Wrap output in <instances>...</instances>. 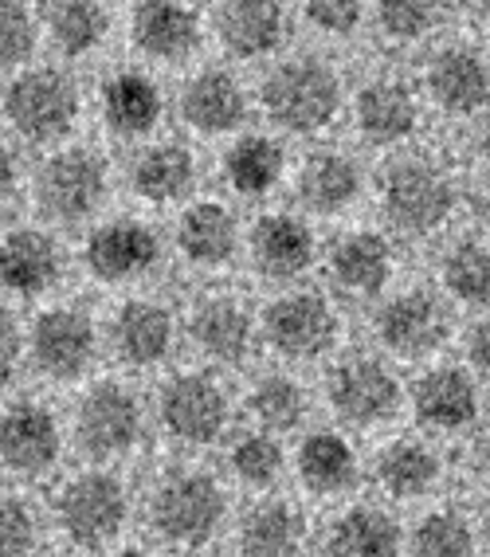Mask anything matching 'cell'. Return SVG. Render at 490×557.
<instances>
[{
	"mask_svg": "<svg viewBox=\"0 0 490 557\" xmlns=\"http://www.w3.org/2000/svg\"><path fill=\"white\" fill-rule=\"evenodd\" d=\"M146 522L165 546L201 554L228 522V491L204 468H169L146 495Z\"/></svg>",
	"mask_w": 490,
	"mask_h": 557,
	"instance_id": "6da1fadb",
	"label": "cell"
},
{
	"mask_svg": "<svg viewBox=\"0 0 490 557\" xmlns=\"http://www.w3.org/2000/svg\"><path fill=\"white\" fill-rule=\"evenodd\" d=\"M51 518L75 549L106 554L130 522V491L114 471L87 468L55 491Z\"/></svg>",
	"mask_w": 490,
	"mask_h": 557,
	"instance_id": "7a4b0ae2",
	"label": "cell"
},
{
	"mask_svg": "<svg viewBox=\"0 0 490 557\" xmlns=\"http://www.w3.org/2000/svg\"><path fill=\"white\" fill-rule=\"evenodd\" d=\"M263 102H267V114L279 126L294 129V134H314V129H322L338 114L341 87L326 63L294 60L282 63L267 79Z\"/></svg>",
	"mask_w": 490,
	"mask_h": 557,
	"instance_id": "3957f363",
	"label": "cell"
},
{
	"mask_svg": "<svg viewBox=\"0 0 490 557\" xmlns=\"http://www.w3.org/2000/svg\"><path fill=\"white\" fill-rule=\"evenodd\" d=\"M228 393L209 373H180L158 397V420L165 436L185 448H209L228 429Z\"/></svg>",
	"mask_w": 490,
	"mask_h": 557,
	"instance_id": "277c9868",
	"label": "cell"
},
{
	"mask_svg": "<svg viewBox=\"0 0 490 557\" xmlns=\"http://www.w3.org/2000/svg\"><path fill=\"white\" fill-rule=\"evenodd\" d=\"M75 440L90 459L111 463V459L130 456L141 440V405L130 388L102 381L79 400L75 412Z\"/></svg>",
	"mask_w": 490,
	"mask_h": 557,
	"instance_id": "5b68a950",
	"label": "cell"
},
{
	"mask_svg": "<svg viewBox=\"0 0 490 557\" xmlns=\"http://www.w3.org/2000/svg\"><path fill=\"white\" fill-rule=\"evenodd\" d=\"M63 456V429L40 400H16L0 412V468L21 479H43Z\"/></svg>",
	"mask_w": 490,
	"mask_h": 557,
	"instance_id": "8992f818",
	"label": "cell"
},
{
	"mask_svg": "<svg viewBox=\"0 0 490 557\" xmlns=\"http://www.w3.org/2000/svg\"><path fill=\"white\" fill-rule=\"evenodd\" d=\"M9 122L32 141H55L63 138L79 114V90L60 71H28L9 87Z\"/></svg>",
	"mask_w": 490,
	"mask_h": 557,
	"instance_id": "52a82bcc",
	"label": "cell"
},
{
	"mask_svg": "<svg viewBox=\"0 0 490 557\" xmlns=\"http://www.w3.org/2000/svg\"><path fill=\"white\" fill-rule=\"evenodd\" d=\"M326 397H330L338 420H345L350 429H380L401 408V385L380 361L350 358L334 366L330 381H326Z\"/></svg>",
	"mask_w": 490,
	"mask_h": 557,
	"instance_id": "ba28073f",
	"label": "cell"
},
{
	"mask_svg": "<svg viewBox=\"0 0 490 557\" xmlns=\"http://www.w3.org/2000/svg\"><path fill=\"white\" fill-rule=\"evenodd\" d=\"M451 185L424 161H401L385 173L380 205L401 232H436L451 212Z\"/></svg>",
	"mask_w": 490,
	"mask_h": 557,
	"instance_id": "9c48e42d",
	"label": "cell"
},
{
	"mask_svg": "<svg viewBox=\"0 0 490 557\" xmlns=\"http://www.w3.org/2000/svg\"><path fill=\"white\" fill-rule=\"evenodd\" d=\"M106 197V165L95 150H63L40 170V200L51 216L79 220Z\"/></svg>",
	"mask_w": 490,
	"mask_h": 557,
	"instance_id": "30bf717a",
	"label": "cell"
},
{
	"mask_svg": "<svg viewBox=\"0 0 490 557\" xmlns=\"http://www.w3.org/2000/svg\"><path fill=\"white\" fill-rule=\"evenodd\" d=\"M334 330H338V319L314 290L282 295L267 310V338L287 358H318L322 349L334 342Z\"/></svg>",
	"mask_w": 490,
	"mask_h": 557,
	"instance_id": "8fae6325",
	"label": "cell"
},
{
	"mask_svg": "<svg viewBox=\"0 0 490 557\" xmlns=\"http://www.w3.org/2000/svg\"><path fill=\"white\" fill-rule=\"evenodd\" d=\"M32 358L55 381L79 377L95 358V326L83 310H48L32 330Z\"/></svg>",
	"mask_w": 490,
	"mask_h": 557,
	"instance_id": "7c38bea8",
	"label": "cell"
},
{
	"mask_svg": "<svg viewBox=\"0 0 490 557\" xmlns=\"http://www.w3.org/2000/svg\"><path fill=\"white\" fill-rule=\"evenodd\" d=\"M306 515L287 498H260L236 527L240 557H299L306 546Z\"/></svg>",
	"mask_w": 490,
	"mask_h": 557,
	"instance_id": "4fadbf2b",
	"label": "cell"
},
{
	"mask_svg": "<svg viewBox=\"0 0 490 557\" xmlns=\"http://www.w3.org/2000/svg\"><path fill=\"white\" fill-rule=\"evenodd\" d=\"M404 530L385 507L353 503L326 527L330 557H401Z\"/></svg>",
	"mask_w": 490,
	"mask_h": 557,
	"instance_id": "5bb4252c",
	"label": "cell"
},
{
	"mask_svg": "<svg viewBox=\"0 0 490 557\" xmlns=\"http://www.w3.org/2000/svg\"><path fill=\"white\" fill-rule=\"evenodd\" d=\"M416 420L431 432H460L479 420V393L463 369H431L412 393Z\"/></svg>",
	"mask_w": 490,
	"mask_h": 557,
	"instance_id": "9a60e30c",
	"label": "cell"
},
{
	"mask_svg": "<svg viewBox=\"0 0 490 557\" xmlns=\"http://www.w3.org/2000/svg\"><path fill=\"white\" fill-rule=\"evenodd\" d=\"M443 307L431 299L428 290H409L401 299H392L389 307L377 314V334L392 354L404 358H420L431 346H440L443 338Z\"/></svg>",
	"mask_w": 490,
	"mask_h": 557,
	"instance_id": "2e32d148",
	"label": "cell"
},
{
	"mask_svg": "<svg viewBox=\"0 0 490 557\" xmlns=\"http://www.w3.org/2000/svg\"><path fill=\"white\" fill-rule=\"evenodd\" d=\"M299 483L311 495H345L361 479V459L341 432H311L294 451Z\"/></svg>",
	"mask_w": 490,
	"mask_h": 557,
	"instance_id": "e0dca14e",
	"label": "cell"
},
{
	"mask_svg": "<svg viewBox=\"0 0 490 557\" xmlns=\"http://www.w3.org/2000/svg\"><path fill=\"white\" fill-rule=\"evenodd\" d=\"M158 263V239L150 228H141L134 220H118L106 224L90 236L87 244V268L106 283H122V278L141 275Z\"/></svg>",
	"mask_w": 490,
	"mask_h": 557,
	"instance_id": "ac0fdd59",
	"label": "cell"
},
{
	"mask_svg": "<svg viewBox=\"0 0 490 557\" xmlns=\"http://www.w3.org/2000/svg\"><path fill=\"white\" fill-rule=\"evenodd\" d=\"M440 456L424 444V440H392L373 463V479L385 498L392 503H409V498L431 495L440 483Z\"/></svg>",
	"mask_w": 490,
	"mask_h": 557,
	"instance_id": "d6986e66",
	"label": "cell"
},
{
	"mask_svg": "<svg viewBox=\"0 0 490 557\" xmlns=\"http://www.w3.org/2000/svg\"><path fill=\"white\" fill-rule=\"evenodd\" d=\"M60 275V251L43 232H12L0 244V283L16 295H40Z\"/></svg>",
	"mask_w": 490,
	"mask_h": 557,
	"instance_id": "ffe728a7",
	"label": "cell"
},
{
	"mask_svg": "<svg viewBox=\"0 0 490 557\" xmlns=\"http://www.w3.org/2000/svg\"><path fill=\"white\" fill-rule=\"evenodd\" d=\"M192 342L212 361H243L251 354V314L236 299H209L192 314Z\"/></svg>",
	"mask_w": 490,
	"mask_h": 557,
	"instance_id": "44dd1931",
	"label": "cell"
},
{
	"mask_svg": "<svg viewBox=\"0 0 490 557\" xmlns=\"http://www.w3.org/2000/svg\"><path fill=\"white\" fill-rule=\"evenodd\" d=\"M428 87L443 110H451V114H475L487 102V67H482L475 51L448 48L431 63Z\"/></svg>",
	"mask_w": 490,
	"mask_h": 557,
	"instance_id": "7402d4cb",
	"label": "cell"
},
{
	"mask_svg": "<svg viewBox=\"0 0 490 557\" xmlns=\"http://www.w3.org/2000/svg\"><path fill=\"white\" fill-rule=\"evenodd\" d=\"M180 114L189 119V126L204 129V134H224V129L240 126L243 90L224 71H204L180 95Z\"/></svg>",
	"mask_w": 490,
	"mask_h": 557,
	"instance_id": "603a6c76",
	"label": "cell"
},
{
	"mask_svg": "<svg viewBox=\"0 0 490 557\" xmlns=\"http://www.w3.org/2000/svg\"><path fill=\"white\" fill-rule=\"evenodd\" d=\"M118 354L130 366H158L173 349V319L158 302H126L114 322Z\"/></svg>",
	"mask_w": 490,
	"mask_h": 557,
	"instance_id": "cb8c5ba5",
	"label": "cell"
},
{
	"mask_svg": "<svg viewBox=\"0 0 490 557\" xmlns=\"http://www.w3.org/2000/svg\"><path fill=\"white\" fill-rule=\"evenodd\" d=\"M357 126L377 146L404 141L416 129V102H412V95L401 83H369L357 99Z\"/></svg>",
	"mask_w": 490,
	"mask_h": 557,
	"instance_id": "d4e9b609",
	"label": "cell"
},
{
	"mask_svg": "<svg viewBox=\"0 0 490 557\" xmlns=\"http://www.w3.org/2000/svg\"><path fill=\"white\" fill-rule=\"evenodd\" d=\"M134 44L153 60H180L197 48V16L180 4L134 9Z\"/></svg>",
	"mask_w": 490,
	"mask_h": 557,
	"instance_id": "484cf974",
	"label": "cell"
},
{
	"mask_svg": "<svg viewBox=\"0 0 490 557\" xmlns=\"http://www.w3.org/2000/svg\"><path fill=\"white\" fill-rule=\"evenodd\" d=\"M255 259L267 275H299L311 268L314 259V239L306 224L294 216H263L251 236Z\"/></svg>",
	"mask_w": 490,
	"mask_h": 557,
	"instance_id": "4316f807",
	"label": "cell"
},
{
	"mask_svg": "<svg viewBox=\"0 0 490 557\" xmlns=\"http://www.w3.org/2000/svg\"><path fill=\"white\" fill-rule=\"evenodd\" d=\"M102 114H106V122H111L118 134L138 138V134H146V129L158 122L161 95L146 75L122 71V75H114V79L102 87Z\"/></svg>",
	"mask_w": 490,
	"mask_h": 557,
	"instance_id": "83f0119b",
	"label": "cell"
},
{
	"mask_svg": "<svg viewBox=\"0 0 490 557\" xmlns=\"http://www.w3.org/2000/svg\"><path fill=\"white\" fill-rule=\"evenodd\" d=\"M401 557H479L475 522L460 510H431L404 534Z\"/></svg>",
	"mask_w": 490,
	"mask_h": 557,
	"instance_id": "f1b7e54d",
	"label": "cell"
},
{
	"mask_svg": "<svg viewBox=\"0 0 490 557\" xmlns=\"http://www.w3.org/2000/svg\"><path fill=\"white\" fill-rule=\"evenodd\" d=\"M392 271V251L389 244L373 232H357L345 236L334 248V278L353 295H373L385 287V278Z\"/></svg>",
	"mask_w": 490,
	"mask_h": 557,
	"instance_id": "f546056e",
	"label": "cell"
},
{
	"mask_svg": "<svg viewBox=\"0 0 490 557\" xmlns=\"http://www.w3.org/2000/svg\"><path fill=\"white\" fill-rule=\"evenodd\" d=\"M221 36L228 51L251 60L282 44V9L279 4H228L221 9Z\"/></svg>",
	"mask_w": 490,
	"mask_h": 557,
	"instance_id": "4dcf8cb0",
	"label": "cell"
},
{
	"mask_svg": "<svg viewBox=\"0 0 490 557\" xmlns=\"http://www.w3.org/2000/svg\"><path fill=\"white\" fill-rule=\"evenodd\" d=\"M177 239L192 263H224L236 251V220L221 205H197L180 220Z\"/></svg>",
	"mask_w": 490,
	"mask_h": 557,
	"instance_id": "1f68e13d",
	"label": "cell"
},
{
	"mask_svg": "<svg viewBox=\"0 0 490 557\" xmlns=\"http://www.w3.org/2000/svg\"><path fill=\"white\" fill-rule=\"evenodd\" d=\"M361 173L341 153H314L302 170V200L318 212H341L357 197Z\"/></svg>",
	"mask_w": 490,
	"mask_h": 557,
	"instance_id": "d6a6232c",
	"label": "cell"
},
{
	"mask_svg": "<svg viewBox=\"0 0 490 557\" xmlns=\"http://www.w3.org/2000/svg\"><path fill=\"white\" fill-rule=\"evenodd\" d=\"M248 412L255 417V429L279 436V432L299 429L306 420V388L294 377H282V373H271L260 385L251 388Z\"/></svg>",
	"mask_w": 490,
	"mask_h": 557,
	"instance_id": "836d02e7",
	"label": "cell"
},
{
	"mask_svg": "<svg viewBox=\"0 0 490 557\" xmlns=\"http://www.w3.org/2000/svg\"><path fill=\"white\" fill-rule=\"evenodd\" d=\"M192 153L185 146H153L134 165V189L146 200H177L192 185Z\"/></svg>",
	"mask_w": 490,
	"mask_h": 557,
	"instance_id": "e575fe53",
	"label": "cell"
},
{
	"mask_svg": "<svg viewBox=\"0 0 490 557\" xmlns=\"http://www.w3.org/2000/svg\"><path fill=\"white\" fill-rule=\"evenodd\" d=\"M282 468H287V451H282L279 436L271 432H243L231 440L228 448V471L236 475V483L251 491H271L279 483Z\"/></svg>",
	"mask_w": 490,
	"mask_h": 557,
	"instance_id": "d590c367",
	"label": "cell"
},
{
	"mask_svg": "<svg viewBox=\"0 0 490 557\" xmlns=\"http://www.w3.org/2000/svg\"><path fill=\"white\" fill-rule=\"evenodd\" d=\"M231 189L243 197H260L267 193L282 173V150L271 138H243L240 146H231L228 161H224Z\"/></svg>",
	"mask_w": 490,
	"mask_h": 557,
	"instance_id": "8d00e7d4",
	"label": "cell"
},
{
	"mask_svg": "<svg viewBox=\"0 0 490 557\" xmlns=\"http://www.w3.org/2000/svg\"><path fill=\"white\" fill-rule=\"evenodd\" d=\"M48 24L67 55H87L90 48H99L111 28V12L99 4H48Z\"/></svg>",
	"mask_w": 490,
	"mask_h": 557,
	"instance_id": "74e56055",
	"label": "cell"
},
{
	"mask_svg": "<svg viewBox=\"0 0 490 557\" xmlns=\"http://www.w3.org/2000/svg\"><path fill=\"white\" fill-rule=\"evenodd\" d=\"M490 263H487V248L467 239L460 248L443 259V283L451 287V295L463 302H487V287H490Z\"/></svg>",
	"mask_w": 490,
	"mask_h": 557,
	"instance_id": "f35d334b",
	"label": "cell"
},
{
	"mask_svg": "<svg viewBox=\"0 0 490 557\" xmlns=\"http://www.w3.org/2000/svg\"><path fill=\"white\" fill-rule=\"evenodd\" d=\"M36 549H40V515L16 495L0 498V557H32Z\"/></svg>",
	"mask_w": 490,
	"mask_h": 557,
	"instance_id": "ab89813d",
	"label": "cell"
},
{
	"mask_svg": "<svg viewBox=\"0 0 490 557\" xmlns=\"http://www.w3.org/2000/svg\"><path fill=\"white\" fill-rule=\"evenodd\" d=\"M32 44H36V28L28 12L21 4H0V67L28 60Z\"/></svg>",
	"mask_w": 490,
	"mask_h": 557,
	"instance_id": "60d3db41",
	"label": "cell"
},
{
	"mask_svg": "<svg viewBox=\"0 0 490 557\" xmlns=\"http://www.w3.org/2000/svg\"><path fill=\"white\" fill-rule=\"evenodd\" d=\"M431 24H436L431 4H385L380 9V28L397 36V40H420Z\"/></svg>",
	"mask_w": 490,
	"mask_h": 557,
	"instance_id": "b9f144b4",
	"label": "cell"
},
{
	"mask_svg": "<svg viewBox=\"0 0 490 557\" xmlns=\"http://www.w3.org/2000/svg\"><path fill=\"white\" fill-rule=\"evenodd\" d=\"M306 16H311V24L314 28H322V32H353L357 28V21H361V9L357 4H334V0H326V4H306Z\"/></svg>",
	"mask_w": 490,
	"mask_h": 557,
	"instance_id": "7bdbcfd3",
	"label": "cell"
},
{
	"mask_svg": "<svg viewBox=\"0 0 490 557\" xmlns=\"http://www.w3.org/2000/svg\"><path fill=\"white\" fill-rule=\"evenodd\" d=\"M21 366V334H16V322L4 307H0V388L9 385L12 373Z\"/></svg>",
	"mask_w": 490,
	"mask_h": 557,
	"instance_id": "ee69618b",
	"label": "cell"
},
{
	"mask_svg": "<svg viewBox=\"0 0 490 557\" xmlns=\"http://www.w3.org/2000/svg\"><path fill=\"white\" fill-rule=\"evenodd\" d=\"M470 366L487 373V326L470 330Z\"/></svg>",
	"mask_w": 490,
	"mask_h": 557,
	"instance_id": "f6af8a7d",
	"label": "cell"
},
{
	"mask_svg": "<svg viewBox=\"0 0 490 557\" xmlns=\"http://www.w3.org/2000/svg\"><path fill=\"white\" fill-rule=\"evenodd\" d=\"M12 185H16V161H12V153L0 146V200L9 197Z\"/></svg>",
	"mask_w": 490,
	"mask_h": 557,
	"instance_id": "bcb514c9",
	"label": "cell"
},
{
	"mask_svg": "<svg viewBox=\"0 0 490 557\" xmlns=\"http://www.w3.org/2000/svg\"><path fill=\"white\" fill-rule=\"evenodd\" d=\"M106 557H153L150 549H141V546H122V549H111Z\"/></svg>",
	"mask_w": 490,
	"mask_h": 557,
	"instance_id": "7dc6e473",
	"label": "cell"
},
{
	"mask_svg": "<svg viewBox=\"0 0 490 557\" xmlns=\"http://www.w3.org/2000/svg\"><path fill=\"white\" fill-rule=\"evenodd\" d=\"M192 557H216V554H204V549H201V554H192Z\"/></svg>",
	"mask_w": 490,
	"mask_h": 557,
	"instance_id": "c3c4849f",
	"label": "cell"
}]
</instances>
